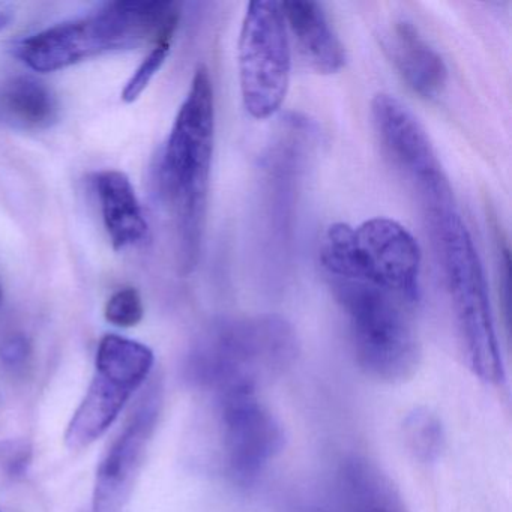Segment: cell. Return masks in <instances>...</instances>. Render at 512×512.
Returning a JSON list of instances; mask_svg holds the SVG:
<instances>
[{"label": "cell", "mask_w": 512, "mask_h": 512, "mask_svg": "<svg viewBox=\"0 0 512 512\" xmlns=\"http://www.w3.org/2000/svg\"><path fill=\"white\" fill-rule=\"evenodd\" d=\"M214 134V89L208 68L202 65L194 74L160 163L161 194L175 218L182 274L196 268L202 251Z\"/></svg>", "instance_id": "6da1fadb"}, {"label": "cell", "mask_w": 512, "mask_h": 512, "mask_svg": "<svg viewBox=\"0 0 512 512\" xmlns=\"http://www.w3.org/2000/svg\"><path fill=\"white\" fill-rule=\"evenodd\" d=\"M298 356L295 329L277 316L238 317L212 323L194 344L188 373L218 395L256 392Z\"/></svg>", "instance_id": "7a4b0ae2"}, {"label": "cell", "mask_w": 512, "mask_h": 512, "mask_svg": "<svg viewBox=\"0 0 512 512\" xmlns=\"http://www.w3.org/2000/svg\"><path fill=\"white\" fill-rule=\"evenodd\" d=\"M179 19L181 10L175 2L121 0L28 38L17 53L32 70L53 73L110 50L170 43Z\"/></svg>", "instance_id": "3957f363"}, {"label": "cell", "mask_w": 512, "mask_h": 512, "mask_svg": "<svg viewBox=\"0 0 512 512\" xmlns=\"http://www.w3.org/2000/svg\"><path fill=\"white\" fill-rule=\"evenodd\" d=\"M349 323L356 359L368 376L400 383L419 364L413 310L397 293L355 275L326 277Z\"/></svg>", "instance_id": "277c9868"}, {"label": "cell", "mask_w": 512, "mask_h": 512, "mask_svg": "<svg viewBox=\"0 0 512 512\" xmlns=\"http://www.w3.org/2000/svg\"><path fill=\"white\" fill-rule=\"evenodd\" d=\"M470 370L484 382L503 380L502 355L481 259L457 208L428 218Z\"/></svg>", "instance_id": "5b68a950"}, {"label": "cell", "mask_w": 512, "mask_h": 512, "mask_svg": "<svg viewBox=\"0 0 512 512\" xmlns=\"http://www.w3.org/2000/svg\"><path fill=\"white\" fill-rule=\"evenodd\" d=\"M320 262L326 277H362L418 304L421 248L397 221L379 217L358 227L334 224L323 236Z\"/></svg>", "instance_id": "8992f818"}, {"label": "cell", "mask_w": 512, "mask_h": 512, "mask_svg": "<svg viewBox=\"0 0 512 512\" xmlns=\"http://www.w3.org/2000/svg\"><path fill=\"white\" fill-rule=\"evenodd\" d=\"M242 103L251 118L269 119L283 106L292 56L281 2H250L238 43Z\"/></svg>", "instance_id": "52a82bcc"}, {"label": "cell", "mask_w": 512, "mask_h": 512, "mask_svg": "<svg viewBox=\"0 0 512 512\" xmlns=\"http://www.w3.org/2000/svg\"><path fill=\"white\" fill-rule=\"evenodd\" d=\"M154 352L139 341L109 334L98 344L95 374L65 431V445L82 451L100 439L154 368Z\"/></svg>", "instance_id": "ba28073f"}, {"label": "cell", "mask_w": 512, "mask_h": 512, "mask_svg": "<svg viewBox=\"0 0 512 512\" xmlns=\"http://www.w3.org/2000/svg\"><path fill=\"white\" fill-rule=\"evenodd\" d=\"M371 113L386 155L418 194L427 217L455 209L451 185L427 131L415 115L388 94L374 98Z\"/></svg>", "instance_id": "9c48e42d"}, {"label": "cell", "mask_w": 512, "mask_h": 512, "mask_svg": "<svg viewBox=\"0 0 512 512\" xmlns=\"http://www.w3.org/2000/svg\"><path fill=\"white\" fill-rule=\"evenodd\" d=\"M223 466L230 479L248 484L280 454L284 431L256 392H230L217 397Z\"/></svg>", "instance_id": "30bf717a"}, {"label": "cell", "mask_w": 512, "mask_h": 512, "mask_svg": "<svg viewBox=\"0 0 512 512\" xmlns=\"http://www.w3.org/2000/svg\"><path fill=\"white\" fill-rule=\"evenodd\" d=\"M160 407V392L152 389L110 445L95 476L94 512H119L130 499L160 416Z\"/></svg>", "instance_id": "8fae6325"}, {"label": "cell", "mask_w": 512, "mask_h": 512, "mask_svg": "<svg viewBox=\"0 0 512 512\" xmlns=\"http://www.w3.org/2000/svg\"><path fill=\"white\" fill-rule=\"evenodd\" d=\"M383 46L395 70L415 94L424 98L442 94L448 83V68L412 23L395 22L386 32Z\"/></svg>", "instance_id": "7c38bea8"}, {"label": "cell", "mask_w": 512, "mask_h": 512, "mask_svg": "<svg viewBox=\"0 0 512 512\" xmlns=\"http://www.w3.org/2000/svg\"><path fill=\"white\" fill-rule=\"evenodd\" d=\"M287 31L308 64L320 74H335L346 64V53L340 38L329 23L322 5L310 0L281 2Z\"/></svg>", "instance_id": "4fadbf2b"}, {"label": "cell", "mask_w": 512, "mask_h": 512, "mask_svg": "<svg viewBox=\"0 0 512 512\" xmlns=\"http://www.w3.org/2000/svg\"><path fill=\"white\" fill-rule=\"evenodd\" d=\"M94 182L113 247L122 250L142 241L148 223L128 176L118 170H104L95 176Z\"/></svg>", "instance_id": "5bb4252c"}, {"label": "cell", "mask_w": 512, "mask_h": 512, "mask_svg": "<svg viewBox=\"0 0 512 512\" xmlns=\"http://www.w3.org/2000/svg\"><path fill=\"white\" fill-rule=\"evenodd\" d=\"M59 119V103L52 89L31 77L0 82V124L11 130L43 131Z\"/></svg>", "instance_id": "9a60e30c"}, {"label": "cell", "mask_w": 512, "mask_h": 512, "mask_svg": "<svg viewBox=\"0 0 512 512\" xmlns=\"http://www.w3.org/2000/svg\"><path fill=\"white\" fill-rule=\"evenodd\" d=\"M341 487L350 512H406L394 485L368 461H347Z\"/></svg>", "instance_id": "2e32d148"}, {"label": "cell", "mask_w": 512, "mask_h": 512, "mask_svg": "<svg viewBox=\"0 0 512 512\" xmlns=\"http://www.w3.org/2000/svg\"><path fill=\"white\" fill-rule=\"evenodd\" d=\"M407 448L422 463H431L442 454L445 431L442 422L427 409H416L407 415L403 425Z\"/></svg>", "instance_id": "e0dca14e"}, {"label": "cell", "mask_w": 512, "mask_h": 512, "mask_svg": "<svg viewBox=\"0 0 512 512\" xmlns=\"http://www.w3.org/2000/svg\"><path fill=\"white\" fill-rule=\"evenodd\" d=\"M107 322L119 328H133L142 322L145 307H143L142 296L133 287H125L110 296L106 304Z\"/></svg>", "instance_id": "ac0fdd59"}, {"label": "cell", "mask_w": 512, "mask_h": 512, "mask_svg": "<svg viewBox=\"0 0 512 512\" xmlns=\"http://www.w3.org/2000/svg\"><path fill=\"white\" fill-rule=\"evenodd\" d=\"M170 43L157 44L154 49L146 56L145 61L139 65L136 73L133 74L122 92V100L125 103H134L139 100L140 95L148 88L151 80L154 79L155 74L161 70L166 59L170 55Z\"/></svg>", "instance_id": "d6986e66"}, {"label": "cell", "mask_w": 512, "mask_h": 512, "mask_svg": "<svg viewBox=\"0 0 512 512\" xmlns=\"http://www.w3.org/2000/svg\"><path fill=\"white\" fill-rule=\"evenodd\" d=\"M29 353H31V346L23 335L8 338L0 347V358L8 367H22L29 358Z\"/></svg>", "instance_id": "ffe728a7"}, {"label": "cell", "mask_w": 512, "mask_h": 512, "mask_svg": "<svg viewBox=\"0 0 512 512\" xmlns=\"http://www.w3.org/2000/svg\"><path fill=\"white\" fill-rule=\"evenodd\" d=\"M11 22V14L7 11H0V29H4Z\"/></svg>", "instance_id": "44dd1931"}, {"label": "cell", "mask_w": 512, "mask_h": 512, "mask_svg": "<svg viewBox=\"0 0 512 512\" xmlns=\"http://www.w3.org/2000/svg\"><path fill=\"white\" fill-rule=\"evenodd\" d=\"M2 299H4V292H2V287H0V304H2Z\"/></svg>", "instance_id": "7402d4cb"}]
</instances>
